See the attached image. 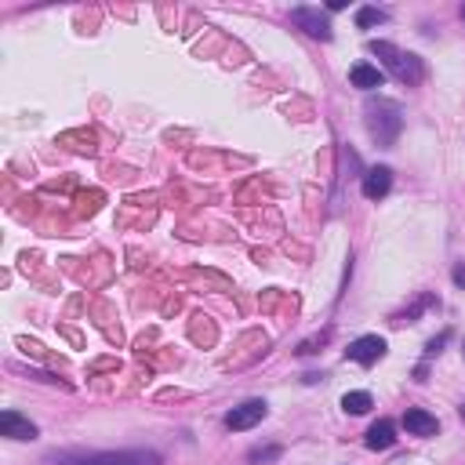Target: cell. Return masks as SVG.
Listing matches in <instances>:
<instances>
[{"mask_svg":"<svg viewBox=\"0 0 465 465\" xmlns=\"http://www.w3.org/2000/svg\"><path fill=\"white\" fill-rule=\"evenodd\" d=\"M371 51L386 58V66L396 73V80H404V84H418V80H422L418 55H407V51H400V47H393L386 40H371Z\"/></svg>","mask_w":465,"mask_h":465,"instance_id":"6da1fadb","label":"cell"},{"mask_svg":"<svg viewBox=\"0 0 465 465\" xmlns=\"http://www.w3.org/2000/svg\"><path fill=\"white\" fill-rule=\"evenodd\" d=\"M55 465H164L156 451H106L88 458H62Z\"/></svg>","mask_w":465,"mask_h":465,"instance_id":"7a4b0ae2","label":"cell"},{"mask_svg":"<svg viewBox=\"0 0 465 465\" xmlns=\"http://www.w3.org/2000/svg\"><path fill=\"white\" fill-rule=\"evenodd\" d=\"M291 22L298 29H306L313 40H331V19L320 8H295L291 11Z\"/></svg>","mask_w":465,"mask_h":465,"instance_id":"3957f363","label":"cell"},{"mask_svg":"<svg viewBox=\"0 0 465 465\" xmlns=\"http://www.w3.org/2000/svg\"><path fill=\"white\" fill-rule=\"evenodd\" d=\"M266 414H269L266 400H247V404H240V407H233V411L226 414V429L244 432V429H251V425H259Z\"/></svg>","mask_w":465,"mask_h":465,"instance_id":"277c9868","label":"cell"},{"mask_svg":"<svg viewBox=\"0 0 465 465\" xmlns=\"http://www.w3.org/2000/svg\"><path fill=\"white\" fill-rule=\"evenodd\" d=\"M345 357L352 364L371 367V364H378L382 357H386V338H378V334H364V338H357V342L345 349Z\"/></svg>","mask_w":465,"mask_h":465,"instance_id":"5b68a950","label":"cell"},{"mask_svg":"<svg viewBox=\"0 0 465 465\" xmlns=\"http://www.w3.org/2000/svg\"><path fill=\"white\" fill-rule=\"evenodd\" d=\"M0 432H4L8 440H37V425L22 418L19 411H4L0 414Z\"/></svg>","mask_w":465,"mask_h":465,"instance_id":"8992f818","label":"cell"},{"mask_svg":"<svg viewBox=\"0 0 465 465\" xmlns=\"http://www.w3.org/2000/svg\"><path fill=\"white\" fill-rule=\"evenodd\" d=\"M404 425H407L411 437H437V432H440L437 414H429V411H422V407L404 411Z\"/></svg>","mask_w":465,"mask_h":465,"instance_id":"52a82bcc","label":"cell"},{"mask_svg":"<svg viewBox=\"0 0 465 465\" xmlns=\"http://www.w3.org/2000/svg\"><path fill=\"white\" fill-rule=\"evenodd\" d=\"M393 189V171L389 168H371L364 174V197L367 200H382Z\"/></svg>","mask_w":465,"mask_h":465,"instance_id":"ba28073f","label":"cell"},{"mask_svg":"<svg viewBox=\"0 0 465 465\" xmlns=\"http://www.w3.org/2000/svg\"><path fill=\"white\" fill-rule=\"evenodd\" d=\"M349 80H352V88L375 91V88L386 84V73H382L378 66H371V62H357V66L349 70Z\"/></svg>","mask_w":465,"mask_h":465,"instance_id":"9c48e42d","label":"cell"},{"mask_svg":"<svg viewBox=\"0 0 465 465\" xmlns=\"http://www.w3.org/2000/svg\"><path fill=\"white\" fill-rule=\"evenodd\" d=\"M364 443L371 447V451H386V447H393L396 443V425L389 422V418H382V422H375L371 429H367V437H364Z\"/></svg>","mask_w":465,"mask_h":465,"instance_id":"30bf717a","label":"cell"},{"mask_svg":"<svg viewBox=\"0 0 465 465\" xmlns=\"http://www.w3.org/2000/svg\"><path fill=\"white\" fill-rule=\"evenodd\" d=\"M62 146H70V149H76V153H95L99 146H95V131H66L58 138Z\"/></svg>","mask_w":465,"mask_h":465,"instance_id":"8fae6325","label":"cell"},{"mask_svg":"<svg viewBox=\"0 0 465 465\" xmlns=\"http://www.w3.org/2000/svg\"><path fill=\"white\" fill-rule=\"evenodd\" d=\"M342 407H345V414H367L375 407V400H371V393H345Z\"/></svg>","mask_w":465,"mask_h":465,"instance_id":"7c38bea8","label":"cell"},{"mask_svg":"<svg viewBox=\"0 0 465 465\" xmlns=\"http://www.w3.org/2000/svg\"><path fill=\"white\" fill-rule=\"evenodd\" d=\"M102 207V193L99 189H91V193H80L76 197V215H95Z\"/></svg>","mask_w":465,"mask_h":465,"instance_id":"4fadbf2b","label":"cell"},{"mask_svg":"<svg viewBox=\"0 0 465 465\" xmlns=\"http://www.w3.org/2000/svg\"><path fill=\"white\" fill-rule=\"evenodd\" d=\"M386 19H389V15L382 11V8H360V11H357V26H360V29H371V26L386 22Z\"/></svg>","mask_w":465,"mask_h":465,"instance_id":"5bb4252c","label":"cell"},{"mask_svg":"<svg viewBox=\"0 0 465 465\" xmlns=\"http://www.w3.org/2000/svg\"><path fill=\"white\" fill-rule=\"evenodd\" d=\"M272 458H280V447H254L247 455V462H272Z\"/></svg>","mask_w":465,"mask_h":465,"instance_id":"9a60e30c","label":"cell"},{"mask_svg":"<svg viewBox=\"0 0 465 465\" xmlns=\"http://www.w3.org/2000/svg\"><path fill=\"white\" fill-rule=\"evenodd\" d=\"M324 342H327V331L320 334V338H309V342H302L295 352H298V357H309V352H316V345H324Z\"/></svg>","mask_w":465,"mask_h":465,"instance_id":"2e32d148","label":"cell"},{"mask_svg":"<svg viewBox=\"0 0 465 465\" xmlns=\"http://www.w3.org/2000/svg\"><path fill=\"white\" fill-rule=\"evenodd\" d=\"M447 342H451V331H443L440 338H432V342L425 345V357H437V352H440V349H443Z\"/></svg>","mask_w":465,"mask_h":465,"instance_id":"e0dca14e","label":"cell"},{"mask_svg":"<svg viewBox=\"0 0 465 465\" xmlns=\"http://www.w3.org/2000/svg\"><path fill=\"white\" fill-rule=\"evenodd\" d=\"M106 367H117V360H99V364H91V371H106Z\"/></svg>","mask_w":465,"mask_h":465,"instance_id":"ac0fdd59","label":"cell"},{"mask_svg":"<svg viewBox=\"0 0 465 465\" xmlns=\"http://www.w3.org/2000/svg\"><path fill=\"white\" fill-rule=\"evenodd\" d=\"M455 284L465 287V266H455Z\"/></svg>","mask_w":465,"mask_h":465,"instance_id":"d6986e66","label":"cell"},{"mask_svg":"<svg viewBox=\"0 0 465 465\" xmlns=\"http://www.w3.org/2000/svg\"><path fill=\"white\" fill-rule=\"evenodd\" d=\"M462 422H465V404H462Z\"/></svg>","mask_w":465,"mask_h":465,"instance_id":"ffe728a7","label":"cell"}]
</instances>
